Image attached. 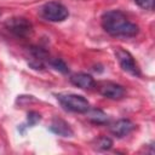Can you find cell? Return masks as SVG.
<instances>
[{"label": "cell", "mask_w": 155, "mask_h": 155, "mask_svg": "<svg viewBox=\"0 0 155 155\" xmlns=\"http://www.w3.org/2000/svg\"><path fill=\"white\" fill-rule=\"evenodd\" d=\"M134 128H136V125L131 120L120 119V120H117L116 122L113 124V126L110 127V131L114 136H116L119 138H122V137L130 134Z\"/></svg>", "instance_id": "52a82bcc"}, {"label": "cell", "mask_w": 155, "mask_h": 155, "mask_svg": "<svg viewBox=\"0 0 155 155\" xmlns=\"http://www.w3.org/2000/svg\"><path fill=\"white\" fill-rule=\"evenodd\" d=\"M57 99L64 107L65 109L75 113H86L90 109V103L88 101L80 96V94H74V93H65V94H58Z\"/></svg>", "instance_id": "7a4b0ae2"}, {"label": "cell", "mask_w": 155, "mask_h": 155, "mask_svg": "<svg viewBox=\"0 0 155 155\" xmlns=\"http://www.w3.org/2000/svg\"><path fill=\"white\" fill-rule=\"evenodd\" d=\"M93 144H94V148L98 149V150H108V149L111 148L113 140H111L109 137L103 136V137H98V138L94 140Z\"/></svg>", "instance_id": "8fae6325"}, {"label": "cell", "mask_w": 155, "mask_h": 155, "mask_svg": "<svg viewBox=\"0 0 155 155\" xmlns=\"http://www.w3.org/2000/svg\"><path fill=\"white\" fill-rule=\"evenodd\" d=\"M51 65H52L54 69H57V70H59V71H62V73H68V65H67L62 59H59V58L53 59V61L51 62Z\"/></svg>", "instance_id": "7c38bea8"}, {"label": "cell", "mask_w": 155, "mask_h": 155, "mask_svg": "<svg viewBox=\"0 0 155 155\" xmlns=\"http://www.w3.org/2000/svg\"><path fill=\"white\" fill-rule=\"evenodd\" d=\"M41 15L47 21L62 22L68 17L69 12H68V8L63 4L56 2V1H51V2L45 4L41 7Z\"/></svg>", "instance_id": "3957f363"}, {"label": "cell", "mask_w": 155, "mask_h": 155, "mask_svg": "<svg viewBox=\"0 0 155 155\" xmlns=\"http://www.w3.org/2000/svg\"><path fill=\"white\" fill-rule=\"evenodd\" d=\"M104 30L113 36H134L138 33V25L128 21L121 11H108L102 16Z\"/></svg>", "instance_id": "6da1fadb"}, {"label": "cell", "mask_w": 155, "mask_h": 155, "mask_svg": "<svg viewBox=\"0 0 155 155\" xmlns=\"http://www.w3.org/2000/svg\"><path fill=\"white\" fill-rule=\"evenodd\" d=\"M40 119H41V116H40L39 113H36V111H29L28 113V122H29V125H35L36 122L40 121Z\"/></svg>", "instance_id": "5bb4252c"}, {"label": "cell", "mask_w": 155, "mask_h": 155, "mask_svg": "<svg viewBox=\"0 0 155 155\" xmlns=\"http://www.w3.org/2000/svg\"><path fill=\"white\" fill-rule=\"evenodd\" d=\"M98 92L109 99H121L126 94V90L115 82L103 81L98 84Z\"/></svg>", "instance_id": "5b68a950"}, {"label": "cell", "mask_w": 155, "mask_h": 155, "mask_svg": "<svg viewBox=\"0 0 155 155\" xmlns=\"http://www.w3.org/2000/svg\"><path fill=\"white\" fill-rule=\"evenodd\" d=\"M6 27L10 31L16 34L17 36H28L33 30L31 23L22 17H15L8 19L6 22Z\"/></svg>", "instance_id": "8992f818"}, {"label": "cell", "mask_w": 155, "mask_h": 155, "mask_svg": "<svg viewBox=\"0 0 155 155\" xmlns=\"http://www.w3.org/2000/svg\"><path fill=\"white\" fill-rule=\"evenodd\" d=\"M86 117L94 124H107L109 121L108 115L101 109H88L86 111Z\"/></svg>", "instance_id": "30bf717a"}, {"label": "cell", "mask_w": 155, "mask_h": 155, "mask_svg": "<svg viewBox=\"0 0 155 155\" xmlns=\"http://www.w3.org/2000/svg\"><path fill=\"white\" fill-rule=\"evenodd\" d=\"M115 56H116V59H117L120 67L125 71H127V73H130L131 75H134V76L140 75V70H139L133 56L128 51H126L121 47H117L115 50Z\"/></svg>", "instance_id": "277c9868"}, {"label": "cell", "mask_w": 155, "mask_h": 155, "mask_svg": "<svg viewBox=\"0 0 155 155\" xmlns=\"http://www.w3.org/2000/svg\"><path fill=\"white\" fill-rule=\"evenodd\" d=\"M70 81H71L73 85L80 87L82 90H91L92 87L96 86V82H94L93 78L88 74H85V73H78V74L71 75Z\"/></svg>", "instance_id": "ba28073f"}, {"label": "cell", "mask_w": 155, "mask_h": 155, "mask_svg": "<svg viewBox=\"0 0 155 155\" xmlns=\"http://www.w3.org/2000/svg\"><path fill=\"white\" fill-rule=\"evenodd\" d=\"M50 130L53 133H56L58 136H62V137H71L73 136V130L69 126V124L65 122L64 120L59 119V117H54L52 120Z\"/></svg>", "instance_id": "9c48e42d"}, {"label": "cell", "mask_w": 155, "mask_h": 155, "mask_svg": "<svg viewBox=\"0 0 155 155\" xmlns=\"http://www.w3.org/2000/svg\"><path fill=\"white\" fill-rule=\"evenodd\" d=\"M134 2L144 8V10H153L154 8V4H155V0H134Z\"/></svg>", "instance_id": "4fadbf2b"}]
</instances>
